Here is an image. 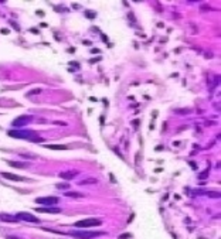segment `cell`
Instances as JSON below:
<instances>
[{
	"label": "cell",
	"instance_id": "6da1fadb",
	"mask_svg": "<svg viewBox=\"0 0 221 239\" xmlns=\"http://www.w3.org/2000/svg\"><path fill=\"white\" fill-rule=\"evenodd\" d=\"M9 136L16 137V139H24V140H30L34 143H40L43 142V137L33 130H9Z\"/></svg>",
	"mask_w": 221,
	"mask_h": 239
},
{
	"label": "cell",
	"instance_id": "7a4b0ae2",
	"mask_svg": "<svg viewBox=\"0 0 221 239\" xmlns=\"http://www.w3.org/2000/svg\"><path fill=\"white\" fill-rule=\"evenodd\" d=\"M68 235L75 239H94V238H98V236L105 235V232H96V231H72Z\"/></svg>",
	"mask_w": 221,
	"mask_h": 239
},
{
	"label": "cell",
	"instance_id": "3957f363",
	"mask_svg": "<svg viewBox=\"0 0 221 239\" xmlns=\"http://www.w3.org/2000/svg\"><path fill=\"white\" fill-rule=\"evenodd\" d=\"M101 223L102 222L98 218H87V219L77 221V222L74 223V226L75 228H94V226H99Z\"/></svg>",
	"mask_w": 221,
	"mask_h": 239
},
{
	"label": "cell",
	"instance_id": "277c9868",
	"mask_svg": "<svg viewBox=\"0 0 221 239\" xmlns=\"http://www.w3.org/2000/svg\"><path fill=\"white\" fill-rule=\"evenodd\" d=\"M33 120V116L31 115H20L19 118H16L12 123V126L16 129H21L23 126H27L30 122Z\"/></svg>",
	"mask_w": 221,
	"mask_h": 239
},
{
	"label": "cell",
	"instance_id": "5b68a950",
	"mask_svg": "<svg viewBox=\"0 0 221 239\" xmlns=\"http://www.w3.org/2000/svg\"><path fill=\"white\" fill-rule=\"evenodd\" d=\"M35 202L45 205V207H54V205H57L60 202V200L57 197H39L35 198Z\"/></svg>",
	"mask_w": 221,
	"mask_h": 239
},
{
	"label": "cell",
	"instance_id": "8992f818",
	"mask_svg": "<svg viewBox=\"0 0 221 239\" xmlns=\"http://www.w3.org/2000/svg\"><path fill=\"white\" fill-rule=\"evenodd\" d=\"M16 217L19 218V221H26V222H34V223L40 222L39 218L34 217V215L30 214V212H17Z\"/></svg>",
	"mask_w": 221,
	"mask_h": 239
},
{
	"label": "cell",
	"instance_id": "52a82bcc",
	"mask_svg": "<svg viewBox=\"0 0 221 239\" xmlns=\"http://www.w3.org/2000/svg\"><path fill=\"white\" fill-rule=\"evenodd\" d=\"M78 174H80L78 170H68V171L60 173V177L61 178H64V180H72V178H75Z\"/></svg>",
	"mask_w": 221,
	"mask_h": 239
},
{
	"label": "cell",
	"instance_id": "ba28073f",
	"mask_svg": "<svg viewBox=\"0 0 221 239\" xmlns=\"http://www.w3.org/2000/svg\"><path fill=\"white\" fill-rule=\"evenodd\" d=\"M37 212H47V214H60L61 212V208L57 207H41V208H37Z\"/></svg>",
	"mask_w": 221,
	"mask_h": 239
},
{
	"label": "cell",
	"instance_id": "9c48e42d",
	"mask_svg": "<svg viewBox=\"0 0 221 239\" xmlns=\"http://www.w3.org/2000/svg\"><path fill=\"white\" fill-rule=\"evenodd\" d=\"M0 221H4V222H17L19 218L16 215H10V214H0Z\"/></svg>",
	"mask_w": 221,
	"mask_h": 239
},
{
	"label": "cell",
	"instance_id": "30bf717a",
	"mask_svg": "<svg viewBox=\"0 0 221 239\" xmlns=\"http://www.w3.org/2000/svg\"><path fill=\"white\" fill-rule=\"evenodd\" d=\"M2 175H3L4 178H7V180H12V181H24V177L12 174V173H2Z\"/></svg>",
	"mask_w": 221,
	"mask_h": 239
},
{
	"label": "cell",
	"instance_id": "8fae6325",
	"mask_svg": "<svg viewBox=\"0 0 221 239\" xmlns=\"http://www.w3.org/2000/svg\"><path fill=\"white\" fill-rule=\"evenodd\" d=\"M47 149H53V150H65L67 146H61V144H47Z\"/></svg>",
	"mask_w": 221,
	"mask_h": 239
},
{
	"label": "cell",
	"instance_id": "7c38bea8",
	"mask_svg": "<svg viewBox=\"0 0 221 239\" xmlns=\"http://www.w3.org/2000/svg\"><path fill=\"white\" fill-rule=\"evenodd\" d=\"M9 164L10 166H13V167H27L29 166V164H27V163H17V161H9Z\"/></svg>",
	"mask_w": 221,
	"mask_h": 239
},
{
	"label": "cell",
	"instance_id": "4fadbf2b",
	"mask_svg": "<svg viewBox=\"0 0 221 239\" xmlns=\"http://www.w3.org/2000/svg\"><path fill=\"white\" fill-rule=\"evenodd\" d=\"M95 183H96V180L91 178V180H82L80 184H81V185H85V184H95Z\"/></svg>",
	"mask_w": 221,
	"mask_h": 239
},
{
	"label": "cell",
	"instance_id": "5bb4252c",
	"mask_svg": "<svg viewBox=\"0 0 221 239\" xmlns=\"http://www.w3.org/2000/svg\"><path fill=\"white\" fill-rule=\"evenodd\" d=\"M67 197H82V194H80V192H67Z\"/></svg>",
	"mask_w": 221,
	"mask_h": 239
},
{
	"label": "cell",
	"instance_id": "9a60e30c",
	"mask_svg": "<svg viewBox=\"0 0 221 239\" xmlns=\"http://www.w3.org/2000/svg\"><path fill=\"white\" fill-rule=\"evenodd\" d=\"M70 184L68 183H64V184H57V188H68Z\"/></svg>",
	"mask_w": 221,
	"mask_h": 239
},
{
	"label": "cell",
	"instance_id": "2e32d148",
	"mask_svg": "<svg viewBox=\"0 0 221 239\" xmlns=\"http://www.w3.org/2000/svg\"><path fill=\"white\" fill-rule=\"evenodd\" d=\"M40 92H41V89H34V91H31L30 93H31V95H37V93H40Z\"/></svg>",
	"mask_w": 221,
	"mask_h": 239
},
{
	"label": "cell",
	"instance_id": "e0dca14e",
	"mask_svg": "<svg viewBox=\"0 0 221 239\" xmlns=\"http://www.w3.org/2000/svg\"><path fill=\"white\" fill-rule=\"evenodd\" d=\"M7 239H20V238H17V236H7Z\"/></svg>",
	"mask_w": 221,
	"mask_h": 239
}]
</instances>
